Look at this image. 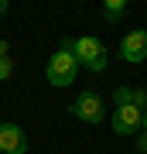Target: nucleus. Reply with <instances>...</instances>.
Here are the masks:
<instances>
[{"instance_id":"2","label":"nucleus","mask_w":147,"mask_h":154,"mask_svg":"<svg viewBox=\"0 0 147 154\" xmlns=\"http://www.w3.org/2000/svg\"><path fill=\"white\" fill-rule=\"evenodd\" d=\"M72 55H75V58H79V65H82V69H89V72H103V69H106V62H109L106 45L99 41V38H93V34H82V38L72 41Z\"/></svg>"},{"instance_id":"1","label":"nucleus","mask_w":147,"mask_h":154,"mask_svg":"<svg viewBox=\"0 0 147 154\" xmlns=\"http://www.w3.org/2000/svg\"><path fill=\"white\" fill-rule=\"evenodd\" d=\"M48 82L51 86H58V89H65L75 82V75H79V58L72 55V41H62V48L55 51V55L48 58Z\"/></svg>"},{"instance_id":"12","label":"nucleus","mask_w":147,"mask_h":154,"mask_svg":"<svg viewBox=\"0 0 147 154\" xmlns=\"http://www.w3.org/2000/svg\"><path fill=\"white\" fill-rule=\"evenodd\" d=\"M144 134H147V110H144Z\"/></svg>"},{"instance_id":"7","label":"nucleus","mask_w":147,"mask_h":154,"mask_svg":"<svg viewBox=\"0 0 147 154\" xmlns=\"http://www.w3.org/2000/svg\"><path fill=\"white\" fill-rule=\"evenodd\" d=\"M123 14H127V0H106L103 4V17L106 21H120Z\"/></svg>"},{"instance_id":"9","label":"nucleus","mask_w":147,"mask_h":154,"mask_svg":"<svg viewBox=\"0 0 147 154\" xmlns=\"http://www.w3.org/2000/svg\"><path fill=\"white\" fill-rule=\"evenodd\" d=\"M11 75H14V62L4 55V58H0V82H4V79H11Z\"/></svg>"},{"instance_id":"8","label":"nucleus","mask_w":147,"mask_h":154,"mask_svg":"<svg viewBox=\"0 0 147 154\" xmlns=\"http://www.w3.org/2000/svg\"><path fill=\"white\" fill-rule=\"evenodd\" d=\"M113 99H116V106H130V99H133V89L130 86H120L113 93Z\"/></svg>"},{"instance_id":"6","label":"nucleus","mask_w":147,"mask_h":154,"mask_svg":"<svg viewBox=\"0 0 147 154\" xmlns=\"http://www.w3.org/2000/svg\"><path fill=\"white\" fill-rule=\"evenodd\" d=\"M0 154H27V137L17 123H0Z\"/></svg>"},{"instance_id":"3","label":"nucleus","mask_w":147,"mask_h":154,"mask_svg":"<svg viewBox=\"0 0 147 154\" xmlns=\"http://www.w3.org/2000/svg\"><path fill=\"white\" fill-rule=\"evenodd\" d=\"M72 113L79 116V120H86V123H103L106 120V106H103V99H99L96 93H82L72 99Z\"/></svg>"},{"instance_id":"11","label":"nucleus","mask_w":147,"mask_h":154,"mask_svg":"<svg viewBox=\"0 0 147 154\" xmlns=\"http://www.w3.org/2000/svg\"><path fill=\"white\" fill-rule=\"evenodd\" d=\"M7 14V4H4V0H0V17H4Z\"/></svg>"},{"instance_id":"5","label":"nucleus","mask_w":147,"mask_h":154,"mask_svg":"<svg viewBox=\"0 0 147 154\" xmlns=\"http://www.w3.org/2000/svg\"><path fill=\"white\" fill-rule=\"evenodd\" d=\"M120 58L123 62H130V65H137V62H144L147 58V31H130L127 38L120 41Z\"/></svg>"},{"instance_id":"10","label":"nucleus","mask_w":147,"mask_h":154,"mask_svg":"<svg viewBox=\"0 0 147 154\" xmlns=\"http://www.w3.org/2000/svg\"><path fill=\"white\" fill-rule=\"evenodd\" d=\"M140 151H144V154H147V137H140Z\"/></svg>"},{"instance_id":"4","label":"nucleus","mask_w":147,"mask_h":154,"mask_svg":"<svg viewBox=\"0 0 147 154\" xmlns=\"http://www.w3.org/2000/svg\"><path fill=\"white\" fill-rule=\"evenodd\" d=\"M109 123H113L116 134H137L144 127V110H137V106H116Z\"/></svg>"}]
</instances>
